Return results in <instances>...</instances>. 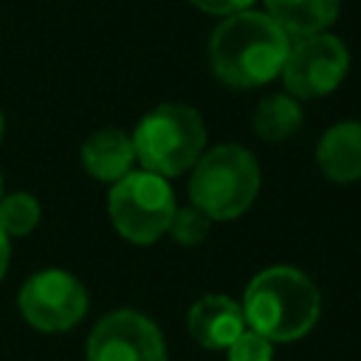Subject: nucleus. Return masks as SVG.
<instances>
[{"instance_id": "1", "label": "nucleus", "mask_w": 361, "mask_h": 361, "mask_svg": "<svg viewBox=\"0 0 361 361\" xmlns=\"http://www.w3.org/2000/svg\"><path fill=\"white\" fill-rule=\"evenodd\" d=\"M290 37L265 11L226 17L209 39V62L228 87H259L282 73Z\"/></svg>"}, {"instance_id": "2", "label": "nucleus", "mask_w": 361, "mask_h": 361, "mask_svg": "<svg viewBox=\"0 0 361 361\" xmlns=\"http://www.w3.org/2000/svg\"><path fill=\"white\" fill-rule=\"evenodd\" d=\"M245 327L268 341H296L307 336L319 319L322 296L313 279L293 265H271L259 271L243 293Z\"/></svg>"}, {"instance_id": "3", "label": "nucleus", "mask_w": 361, "mask_h": 361, "mask_svg": "<svg viewBox=\"0 0 361 361\" xmlns=\"http://www.w3.org/2000/svg\"><path fill=\"white\" fill-rule=\"evenodd\" d=\"M135 161L161 178L189 172L206 149V124L189 104L166 102L152 107L133 133Z\"/></svg>"}, {"instance_id": "4", "label": "nucleus", "mask_w": 361, "mask_h": 361, "mask_svg": "<svg viewBox=\"0 0 361 361\" xmlns=\"http://www.w3.org/2000/svg\"><path fill=\"white\" fill-rule=\"evenodd\" d=\"M259 192V164L240 144H220L197 158L189 200L209 220H234L251 209Z\"/></svg>"}, {"instance_id": "5", "label": "nucleus", "mask_w": 361, "mask_h": 361, "mask_svg": "<svg viewBox=\"0 0 361 361\" xmlns=\"http://www.w3.org/2000/svg\"><path fill=\"white\" fill-rule=\"evenodd\" d=\"M107 209L113 228L127 243L149 245L169 231L178 206L166 178L147 169H130L121 180L110 186Z\"/></svg>"}, {"instance_id": "6", "label": "nucleus", "mask_w": 361, "mask_h": 361, "mask_svg": "<svg viewBox=\"0 0 361 361\" xmlns=\"http://www.w3.org/2000/svg\"><path fill=\"white\" fill-rule=\"evenodd\" d=\"M17 307L31 327L42 333H62L85 319L87 290L73 274L62 268H45L23 282Z\"/></svg>"}, {"instance_id": "7", "label": "nucleus", "mask_w": 361, "mask_h": 361, "mask_svg": "<svg viewBox=\"0 0 361 361\" xmlns=\"http://www.w3.org/2000/svg\"><path fill=\"white\" fill-rule=\"evenodd\" d=\"M350 71V51L333 34H310L290 42L282 65L285 90L293 99H319L333 93Z\"/></svg>"}, {"instance_id": "8", "label": "nucleus", "mask_w": 361, "mask_h": 361, "mask_svg": "<svg viewBox=\"0 0 361 361\" xmlns=\"http://www.w3.org/2000/svg\"><path fill=\"white\" fill-rule=\"evenodd\" d=\"M87 361H166L158 324L138 310H113L87 336Z\"/></svg>"}, {"instance_id": "9", "label": "nucleus", "mask_w": 361, "mask_h": 361, "mask_svg": "<svg viewBox=\"0 0 361 361\" xmlns=\"http://www.w3.org/2000/svg\"><path fill=\"white\" fill-rule=\"evenodd\" d=\"M186 327H189V336L200 347H206V350H226L245 330V316H243V307L231 296H226V293H206V296H200L189 307Z\"/></svg>"}, {"instance_id": "10", "label": "nucleus", "mask_w": 361, "mask_h": 361, "mask_svg": "<svg viewBox=\"0 0 361 361\" xmlns=\"http://www.w3.org/2000/svg\"><path fill=\"white\" fill-rule=\"evenodd\" d=\"M79 158H82V166L87 169L90 178L113 186L135 164L133 135L118 130V127H102V130H96L93 135L85 138V144L79 149Z\"/></svg>"}, {"instance_id": "11", "label": "nucleus", "mask_w": 361, "mask_h": 361, "mask_svg": "<svg viewBox=\"0 0 361 361\" xmlns=\"http://www.w3.org/2000/svg\"><path fill=\"white\" fill-rule=\"evenodd\" d=\"M316 164L333 183L361 180V124L338 121L316 144Z\"/></svg>"}, {"instance_id": "12", "label": "nucleus", "mask_w": 361, "mask_h": 361, "mask_svg": "<svg viewBox=\"0 0 361 361\" xmlns=\"http://www.w3.org/2000/svg\"><path fill=\"white\" fill-rule=\"evenodd\" d=\"M265 14L288 37H310L327 31L338 17V0H265Z\"/></svg>"}, {"instance_id": "13", "label": "nucleus", "mask_w": 361, "mask_h": 361, "mask_svg": "<svg viewBox=\"0 0 361 361\" xmlns=\"http://www.w3.org/2000/svg\"><path fill=\"white\" fill-rule=\"evenodd\" d=\"M251 124L262 141H285L302 127V104L290 93H271L257 104Z\"/></svg>"}, {"instance_id": "14", "label": "nucleus", "mask_w": 361, "mask_h": 361, "mask_svg": "<svg viewBox=\"0 0 361 361\" xmlns=\"http://www.w3.org/2000/svg\"><path fill=\"white\" fill-rule=\"evenodd\" d=\"M39 223V200L28 192H14L3 195L0 200V228L3 234L11 237H25L37 228Z\"/></svg>"}, {"instance_id": "15", "label": "nucleus", "mask_w": 361, "mask_h": 361, "mask_svg": "<svg viewBox=\"0 0 361 361\" xmlns=\"http://www.w3.org/2000/svg\"><path fill=\"white\" fill-rule=\"evenodd\" d=\"M209 228H212V220L197 206L175 209L172 223H169V234L180 245H197V243H203L206 234H209Z\"/></svg>"}, {"instance_id": "16", "label": "nucleus", "mask_w": 361, "mask_h": 361, "mask_svg": "<svg viewBox=\"0 0 361 361\" xmlns=\"http://www.w3.org/2000/svg\"><path fill=\"white\" fill-rule=\"evenodd\" d=\"M228 361H274V341L259 336L257 330L245 327L228 347H226Z\"/></svg>"}, {"instance_id": "17", "label": "nucleus", "mask_w": 361, "mask_h": 361, "mask_svg": "<svg viewBox=\"0 0 361 361\" xmlns=\"http://www.w3.org/2000/svg\"><path fill=\"white\" fill-rule=\"evenodd\" d=\"M192 6H197L206 14H217V17H231L237 11H248L254 0H189Z\"/></svg>"}, {"instance_id": "18", "label": "nucleus", "mask_w": 361, "mask_h": 361, "mask_svg": "<svg viewBox=\"0 0 361 361\" xmlns=\"http://www.w3.org/2000/svg\"><path fill=\"white\" fill-rule=\"evenodd\" d=\"M8 259H11L8 237H6V234H3V228H0V282H3V276H6V271H8Z\"/></svg>"}, {"instance_id": "19", "label": "nucleus", "mask_w": 361, "mask_h": 361, "mask_svg": "<svg viewBox=\"0 0 361 361\" xmlns=\"http://www.w3.org/2000/svg\"><path fill=\"white\" fill-rule=\"evenodd\" d=\"M3 133H6V118H3V113H0V141H3Z\"/></svg>"}, {"instance_id": "20", "label": "nucleus", "mask_w": 361, "mask_h": 361, "mask_svg": "<svg viewBox=\"0 0 361 361\" xmlns=\"http://www.w3.org/2000/svg\"><path fill=\"white\" fill-rule=\"evenodd\" d=\"M0 200H3V175H0Z\"/></svg>"}]
</instances>
